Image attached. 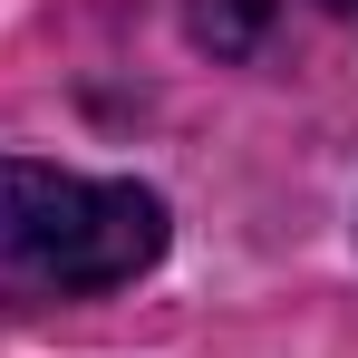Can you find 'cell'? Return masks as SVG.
<instances>
[{"label": "cell", "instance_id": "1", "mask_svg": "<svg viewBox=\"0 0 358 358\" xmlns=\"http://www.w3.org/2000/svg\"><path fill=\"white\" fill-rule=\"evenodd\" d=\"M155 252H165V203L145 184L0 155V310L126 291Z\"/></svg>", "mask_w": 358, "mask_h": 358}, {"label": "cell", "instance_id": "2", "mask_svg": "<svg viewBox=\"0 0 358 358\" xmlns=\"http://www.w3.org/2000/svg\"><path fill=\"white\" fill-rule=\"evenodd\" d=\"M339 10H358V0H339Z\"/></svg>", "mask_w": 358, "mask_h": 358}]
</instances>
